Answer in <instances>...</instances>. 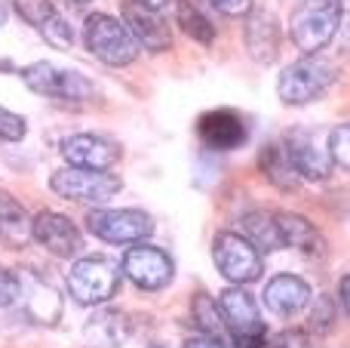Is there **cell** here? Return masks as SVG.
I'll use <instances>...</instances> for the list:
<instances>
[{
    "label": "cell",
    "mask_w": 350,
    "mask_h": 348,
    "mask_svg": "<svg viewBox=\"0 0 350 348\" xmlns=\"http://www.w3.org/2000/svg\"><path fill=\"white\" fill-rule=\"evenodd\" d=\"M212 259H215L218 271L228 277L230 284H252L261 277L265 262H261V253L249 244L243 234L234 232H221L212 244Z\"/></svg>",
    "instance_id": "cell-8"
},
{
    "label": "cell",
    "mask_w": 350,
    "mask_h": 348,
    "mask_svg": "<svg viewBox=\"0 0 350 348\" xmlns=\"http://www.w3.org/2000/svg\"><path fill=\"white\" fill-rule=\"evenodd\" d=\"M83 336L92 348H123L126 339L133 336V324L120 308H98L86 321Z\"/></svg>",
    "instance_id": "cell-19"
},
{
    "label": "cell",
    "mask_w": 350,
    "mask_h": 348,
    "mask_svg": "<svg viewBox=\"0 0 350 348\" xmlns=\"http://www.w3.org/2000/svg\"><path fill=\"white\" fill-rule=\"evenodd\" d=\"M16 302H22L25 314L34 324H55L62 318V299L55 293L53 284H46L34 271H22L18 275V296Z\"/></svg>",
    "instance_id": "cell-16"
},
{
    "label": "cell",
    "mask_w": 350,
    "mask_h": 348,
    "mask_svg": "<svg viewBox=\"0 0 350 348\" xmlns=\"http://www.w3.org/2000/svg\"><path fill=\"white\" fill-rule=\"evenodd\" d=\"M25 133H28V121L0 105V142H22Z\"/></svg>",
    "instance_id": "cell-28"
},
{
    "label": "cell",
    "mask_w": 350,
    "mask_h": 348,
    "mask_svg": "<svg viewBox=\"0 0 350 348\" xmlns=\"http://www.w3.org/2000/svg\"><path fill=\"white\" fill-rule=\"evenodd\" d=\"M120 290V262L111 256L77 259L68 271V293L80 306H105Z\"/></svg>",
    "instance_id": "cell-2"
},
{
    "label": "cell",
    "mask_w": 350,
    "mask_h": 348,
    "mask_svg": "<svg viewBox=\"0 0 350 348\" xmlns=\"http://www.w3.org/2000/svg\"><path fill=\"white\" fill-rule=\"evenodd\" d=\"M83 40L96 59H102L105 65H133L139 59V43L133 40V34L126 31V25L120 18L108 16V12H96V16L86 18L83 28Z\"/></svg>",
    "instance_id": "cell-4"
},
{
    "label": "cell",
    "mask_w": 350,
    "mask_h": 348,
    "mask_svg": "<svg viewBox=\"0 0 350 348\" xmlns=\"http://www.w3.org/2000/svg\"><path fill=\"white\" fill-rule=\"evenodd\" d=\"M16 12L55 49H71L74 31L68 18L53 6V0H16Z\"/></svg>",
    "instance_id": "cell-13"
},
{
    "label": "cell",
    "mask_w": 350,
    "mask_h": 348,
    "mask_svg": "<svg viewBox=\"0 0 350 348\" xmlns=\"http://www.w3.org/2000/svg\"><path fill=\"white\" fill-rule=\"evenodd\" d=\"M286 154H289L292 166L298 170L301 179H326L329 170H332V160H329V151L317 142V133H308V129H292L283 142Z\"/></svg>",
    "instance_id": "cell-17"
},
{
    "label": "cell",
    "mask_w": 350,
    "mask_h": 348,
    "mask_svg": "<svg viewBox=\"0 0 350 348\" xmlns=\"http://www.w3.org/2000/svg\"><path fill=\"white\" fill-rule=\"evenodd\" d=\"M347 142H350V127L347 123H341V127H335L332 133H329V160L332 164H341V170H347L350 166V158H347Z\"/></svg>",
    "instance_id": "cell-29"
},
{
    "label": "cell",
    "mask_w": 350,
    "mask_h": 348,
    "mask_svg": "<svg viewBox=\"0 0 350 348\" xmlns=\"http://www.w3.org/2000/svg\"><path fill=\"white\" fill-rule=\"evenodd\" d=\"M185 348H221L218 339H209V336H200V339H191Z\"/></svg>",
    "instance_id": "cell-33"
},
{
    "label": "cell",
    "mask_w": 350,
    "mask_h": 348,
    "mask_svg": "<svg viewBox=\"0 0 350 348\" xmlns=\"http://www.w3.org/2000/svg\"><path fill=\"white\" fill-rule=\"evenodd\" d=\"M16 296H18V275L0 269V308L16 306Z\"/></svg>",
    "instance_id": "cell-30"
},
{
    "label": "cell",
    "mask_w": 350,
    "mask_h": 348,
    "mask_svg": "<svg viewBox=\"0 0 350 348\" xmlns=\"http://www.w3.org/2000/svg\"><path fill=\"white\" fill-rule=\"evenodd\" d=\"M335 318H338L335 302L329 299V296H317V306H314V312H310V330L323 336V333H329L335 327Z\"/></svg>",
    "instance_id": "cell-27"
},
{
    "label": "cell",
    "mask_w": 350,
    "mask_h": 348,
    "mask_svg": "<svg viewBox=\"0 0 350 348\" xmlns=\"http://www.w3.org/2000/svg\"><path fill=\"white\" fill-rule=\"evenodd\" d=\"M22 80L31 92L46 99H62V102H83L96 96V84L83 77L80 71H68L53 62H34L22 68Z\"/></svg>",
    "instance_id": "cell-6"
},
{
    "label": "cell",
    "mask_w": 350,
    "mask_h": 348,
    "mask_svg": "<svg viewBox=\"0 0 350 348\" xmlns=\"http://www.w3.org/2000/svg\"><path fill=\"white\" fill-rule=\"evenodd\" d=\"M341 18H345V3L341 0H301L289 22L292 43L304 55H317L320 49L329 47Z\"/></svg>",
    "instance_id": "cell-1"
},
{
    "label": "cell",
    "mask_w": 350,
    "mask_h": 348,
    "mask_svg": "<svg viewBox=\"0 0 350 348\" xmlns=\"http://www.w3.org/2000/svg\"><path fill=\"white\" fill-rule=\"evenodd\" d=\"M347 296H350V277L345 275L338 284V302H341V314H347Z\"/></svg>",
    "instance_id": "cell-32"
},
{
    "label": "cell",
    "mask_w": 350,
    "mask_h": 348,
    "mask_svg": "<svg viewBox=\"0 0 350 348\" xmlns=\"http://www.w3.org/2000/svg\"><path fill=\"white\" fill-rule=\"evenodd\" d=\"M258 166H261V173H265L267 182L277 185L280 191H295L298 182H301V176H298V170L292 166V160H289V154H286V148L277 145V142H273V145H265V148H261Z\"/></svg>",
    "instance_id": "cell-22"
},
{
    "label": "cell",
    "mask_w": 350,
    "mask_h": 348,
    "mask_svg": "<svg viewBox=\"0 0 350 348\" xmlns=\"http://www.w3.org/2000/svg\"><path fill=\"white\" fill-rule=\"evenodd\" d=\"M175 22L181 25V31H185L187 37H193V40L203 43V47H209V43L215 40V25H212L191 0H178V3H175Z\"/></svg>",
    "instance_id": "cell-25"
},
{
    "label": "cell",
    "mask_w": 350,
    "mask_h": 348,
    "mask_svg": "<svg viewBox=\"0 0 350 348\" xmlns=\"http://www.w3.org/2000/svg\"><path fill=\"white\" fill-rule=\"evenodd\" d=\"M197 136L209 151H234L246 142V123L237 111L215 108L197 121Z\"/></svg>",
    "instance_id": "cell-15"
},
{
    "label": "cell",
    "mask_w": 350,
    "mask_h": 348,
    "mask_svg": "<svg viewBox=\"0 0 350 348\" xmlns=\"http://www.w3.org/2000/svg\"><path fill=\"white\" fill-rule=\"evenodd\" d=\"M212 6L224 16H246L252 10V0H212Z\"/></svg>",
    "instance_id": "cell-31"
},
{
    "label": "cell",
    "mask_w": 350,
    "mask_h": 348,
    "mask_svg": "<svg viewBox=\"0 0 350 348\" xmlns=\"http://www.w3.org/2000/svg\"><path fill=\"white\" fill-rule=\"evenodd\" d=\"M218 312H221L224 330L237 348H261L267 343V327L261 321L258 302L243 287H230L218 296Z\"/></svg>",
    "instance_id": "cell-3"
},
{
    "label": "cell",
    "mask_w": 350,
    "mask_h": 348,
    "mask_svg": "<svg viewBox=\"0 0 350 348\" xmlns=\"http://www.w3.org/2000/svg\"><path fill=\"white\" fill-rule=\"evenodd\" d=\"M49 188L65 201H80V203H108L117 191L123 188L120 176L108 170H83V166H65L55 170L49 179Z\"/></svg>",
    "instance_id": "cell-7"
},
{
    "label": "cell",
    "mask_w": 350,
    "mask_h": 348,
    "mask_svg": "<svg viewBox=\"0 0 350 348\" xmlns=\"http://www.w3.org/2000/svg\"><path fill=\"white\" fill-rule=\"evenodd\" d=\"M0 238L10 240L12 247L28 244L31 238V216L12 195L0 191Z\"/></svg>",
    "instance_id": "cell-23"
},
{
    "label": "cell",
    "mask_w": 350,
    "mask_h": 348,
    "mask_svg": "<svg viewBox=\"0 0 350 348\" xmlns=\"http://www.w3.org/2000/svg\"><path fill=\"white\" fill-rule=\"evenodd\" d=\"M243 238L255 247V250H280V232H277V222H273L271 213H246L243 216Z\"/></svg>",
    "instance_id": "cell-24"
},
{
    "label": "cell",
    "mask_w": 350,
    "mask_h": 348,
    "mask_svg": "<svg viewBox=\"0 0 350 348\" xmlns=\"http://www.w3.org/2000/svg\"><path fill=\"white\" fill-rule=\"evenodd\" d=\"M123 25L133 34V40L139 47L151 49V53H166L172 47V34L166 18L160 16V10L142 3V0H123Z\"/></svg>",
    "instance_id": "cell-11"
},
{
    "label": "cell",
    "mask_w": 350,
    "mask_h": 348,
    "mask_svg": "<svg viewBox=\"0 0 350 348\" xmlns=\"http://www.w3.org/2000/svg\"><path fill=\"white\" fill-rule=\"evenodd\" d=\"M123 275L135 284L139 290H163L172 281L175 265L170 253H163L160 247H151L142 240L139 247L123 256Z\"/></svg>",
    "instance_id": "cell-10"
},
{
    "label": "cell",
    "mask_w": 350,
    "mask_h": 348,
    "mask_svg": "<svg viewBox=\"0 0 350 348\" xmlns=\"http://www.w3.org/2000/svg\"><path fill=\"white\" fill-rule=\"evenodd\" d=\"M31 238L59 259H74L83 250V238H80L77 225L68 216L53 213V210H43L31 219Z\"/></svg>",
    "instance_id": "cell-12"
},
{
    "label": "cell",
    "mask_w": 350,
    "mask_h": 348,
    "mask_svg": "<svg viewBox=\"0 0 350 348\" xmlns=\"http://www.w3.org/2000/svg\"><path fill=\"white\" fill-rule=\"evenodd\" d=\"M86 225L108 244H142L154 234V219L142 210H96Z\"/></svg>",
    "instance_id": "cell-9"
},
{
    "label": "cell",
    "mask_w": 350,
    "mask_h": 348,
    "mask_svg": "<svg viewBox=\"0 0 350 348\" xmlns=\"http://www.w3.org/2000/svg\"><path fill=\"white\" fill-rule=\"evenodd\" d=\"M308 302H310L308 281H301L295 275H277L265 287V306L280 318H295Z\"/></svg>",
    "instance_id": "cell-20"
},
{
    "label": "cell",
    "mask_w": 350,
    "mask_h": 348,
    "mask_svg": "<svg viewBox=\"0 0 350 348\" xmlns=\"http://www.w3.org/2000/svg\"><path fill=\"white\" fill-rule=\"evenodd\" d=\"M243 40L246 49L258 65H271L280 53V28L277 18L265 10H249L246 12V28H243Z\"/></svg>",
    "instance_id": "cell-18"
},
{
    "label": "cell",
    "mask_w": 350,
    "mask_h": 348,
    "mask_svg": "<svg viewBox=\"0 0 350 348\" xmlns=\"http://www.w3.org/2000/svg\"><path fill=\"white\" fill-rule=\"evenodd\" d=\"M191 312H193V321H197L200 333L209 339H224V321H221V312H218V302L212 299L209 293H197L191 302Z\"/></svg>",
    "instance_id": "cell-26"
},
{
    "label": "cell",
    "mask_w": 350,
    "mask_h": 348,
    "mask_svg": "<svg viewBox=\"0 0 350 348\" xmlns=\"http://www.w3.org/2000/svg\"><path fill=\"white\" fill-rule=\"evenodd\" d=\"M74 3H90V0H74Z\"/></svg>",
    "instance_id": "cell-36"
},
{
    "label": "cell",
    "mask_w": 350,
    "mask_h": 348,
    "mask_svg": "<svg viewBox=\"0 0 350 348\" xmlns=\"http://www.w3.org/2000/svg\"><path fill=\"white\" fill-rule=\"evenodd\" d=\"M142 3H148V6H154V10H160V6H166L170 0H142Z\"/></svg>",
    "instance_id": "cell-34"
},
{
    "label": "cell",
    "mask_w": 350,
    "mask_h": 348,
    "mask_svg": "<svg viewBox=\"0 0 350 348\" xmlns=\"http://www.w3.org/2000/svg\"><path fill=\"white\" fill-rule=\"evenodd\" d=\"M267 348H271V345H267Z\"/></svg>",
    "instance_id": "cell-37"
},
{
    "label": "cell",
    "mask_w": 350,
    "mask_h": 348,
    "mask_svg": "<svg viewBox=\"0 0 350 348\" xmlns=\"http://www.w3.org/2000/svg\"><path fill=\"white\" fill-rule=\"evenodd\" d=\"M335 84V68L332 62L320 59V55H304V59L292 62L277 80V96L286 105H308L320 99L329 86Z\"/></svg>",
    "instance_id": "cell-5"
},
{
    "label": "cell",
    "mask_w": 350,
    "mask_h": 348,
    "mask_svg": "<svg viewBox=\"0 0 350 348\" xmlns=\"http://www.w3.org/2000/svg\"><path fill=\"white\" fill-rule=\"evenodd\" d=\"M62 158L68 160V166H83V170H111L120 160V148L117 142L105 139L96 133H77L68 136L62 142Z\"/></svg>",
    "instance_id": "cell-14"
},
{
    "label": "cell",
    "mask_w": 350,
    "mask_h": 348,
    "mask_svg": "<svg viewBox=\"0 0 350 348\" xmlns=\"http://www.w3.org/2000/svg\"><path fill=\"white\" fill-rule=\"evenodd\" d=\"M0 25H6V3L0 0Z\"/></svg>",
    "instance_id": "cell-35"
},
{
    "label": "cell",
    "mask_w": 350,
    "mask_h": 348,
    "mask_svg": "<svg viewBox=\"0 0 350 348\" xmlns=\"http://www.w3.org/2000/svg\"><path fill=\"white\" fill-rule=\"evenodd\" d=\"M277 222V232H280V244L292 247L298 253H308V256H317L323 253V234L310 225L304 216L298 213H277L273 216Z\"/></svg>",
    "instance_id": "cell-21"
}]
</instances>
